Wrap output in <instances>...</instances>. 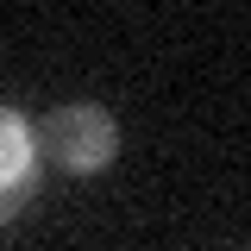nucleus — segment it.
I'll return each instance as SVG.
<instances>
[{"label":"nucleus","instance_id":"nucleus-2","mask_svg":"<svg viewBox=\"0 0 251 251\" xmlns=\"http://www.w3.org/2000/svg\"><path fill=\"white\" fill-rule=\"evenodd\" d=\"M38 182H44V151H38V126L0 100V226L19 220L38 201Z\"/></svg>","mask_w":251,"mask_h":251},{"label":"nucleus","instance_id":"nucleus-1","mask_svg":"<svg viewBox=\"0 0 251 251\" xmlns=\"http://www.w3.org/2000/svg\"><path fill=\"white\" fill-rule=\"evenodd\" d=\"M38 151L50 157L69 176H94L120 157V120L94 100H75V107H57L50 120L38 126Z\"/></svg>","mask_w":251,"mask_h":251}]
</instances>
